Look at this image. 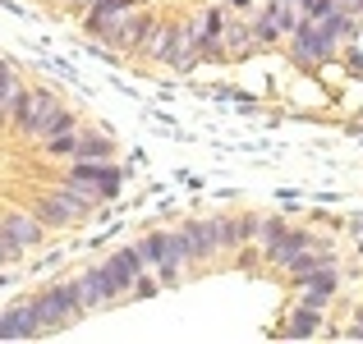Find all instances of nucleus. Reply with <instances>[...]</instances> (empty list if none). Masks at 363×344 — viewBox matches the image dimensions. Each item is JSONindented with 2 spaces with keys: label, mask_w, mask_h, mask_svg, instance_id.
<instances>
[{
  "label": "nucleus",
  "mask_w": 363,
  "mask_h": 344,
  "mask_svg": "<svg viewBox=\"0 0 363 344\" xmlns=\"http://www.w3.org/2000/svg\"><path fill=\"white\" fill-rule=\"evenodd\" d=\"M221 5H225V9H230V14H248V9H253V5H257V0H221Z\"/></svg>",
  "instance_id": "c85d7f7f"
},
{
  "label": "nucleus",
  "mask_w": 363,
  "mask_h": 344,
  "mask_svg": "<svg viewBox=\"0 0 363 344\" xmlns=\"http://www.w3.org/2000/svg\"><path fill=\"white\" fill-rule=\"evenodd\" d=\"M69 129H79V110H69L51 88H37V101H33V115H28L23 142H46V138L69 133Z\"/></svg>",
  "instance_id": "7ed1b4c3"
},
{
  "label": "nucleus",
  "mask_w": 363,
  "mask_h": 344,
  "mask_svg": "<svg viewBox=\"0 0 363 344\" xmlns=\"http://www.w3.org/2000/svg\"><path fill=\"white\" fill-rule=\"evenodd\" d=\"M28 212H33V216H37V221H42L46 229H69V225H74L69 216H65V212H60V207H55L46 193H37L33 202H28Z\"/></svg>",
  "instance_id": "aec40b11"
},
{
  "label": "nucleus",
  "mask_w": 363,
  "mask_h": 344,
  "mask_svg": "<svg viewBox=\"0 0 363 344\" xmlns=\"http://www.w3.org/2000/svg\"><path fill=\"white\" fill-rule=\"evenodd\" d=\"M74 280H79V294H83V303H88V317L92 312H106V308H120V294H116V285L106 280L101 262L88 266V271H79Z\"/></svg>",
  "instance_id": "ddd939ff"
},
{
  "label": "nucleus",
  "mask_w": 363,
  "mask_h": 344,
  "mask_svg": "<svg viewBox=\"0 0 363 344\" xmlns=\"http://www.w3.org/2000/svg\"><path fill=\"white\" fill-rule=\"evenodd\" d=\"M143 60H161L170 74H189L198 60H203V55H198V46L184 37V18H161Z\"/></svg>",
  "instance_id": "f03ea898"
},
{
  "label": "nucleus",
  "mask_w": 363,
  "mask_h": 344,
  "mask_svg": "<svg viewBox=\"0 0 363 344\" xmlns=\"http://www.w3.org/2000/svg\"><path fill=\"white\" fill-rule=\"evenodd\" d=\"M0 229H5V234L14 239L18 248H23V253H28V248H37V243L46 239V225L37 221L28 207H0Z\"/></svg>",
  "instance_id": "4468645a"
},
{
  "label": "nucleus",
  "mask_w": 363,
  "mask_h": 344,
  "mask_svg": "<svg viewBox=\"0 0 363 344\" xmlns=\"http://www.w3.org/2000/svg\"><path fill=\"white\" fill-rule=\"evenodd\" d=\"M322 266H336V248H322V243H313V248H303L299 257H290L285 275H290V280H299V275H313V271H322Z\"/></svg>",
  "instance_id": "a211bd4d"
},
{
  "label": "nucleus",
  "mask_w": 363,
  "mask_h": 344,
  "mask_svg": "<svg viewBox=\"0 0 363 344\" xmlns=\"http://www.w3.org/2000/svg\"><path fill=\"white\" fill-rule=\"evenodd\" d=\"M313 243H322V248H336L327 234H318V229H308V225H285V234L276 239V243H267L262 248V262L267 266H290V257H299L303 248H313Z\"/></svg>",
  "instance_id": "0eeeda50"
},
{
  "label": "nucleus",
  "mask_w": 363,
  "mask_h": 344,
  "mask_svg": "<svg viewBox=\"0 0 363 344\" xmlns=\"http://www.w3.org/2000/svg\"><path fill=\"white\" fill-rule=\"evenodd\" d=\"M33 101H37V83H18L14 97H9V133H14V138H23V133H28Z\"/></svg>",
  "instance_id": "6ab92c4d"
},
{
  "label": "nucleus",
  "mask_w": 363,
  "mask_h": 344,
  "mask_svg": "<svg viewBox=\"0 0 363 344\" xmlns=\"http://www.w3.org/2000/svg\"><path fill=\"white\" fill-rule=\"evenodd\" d=\"M285 42H290V60L299 64L303 74H313V69H322V64L336 60V46L322 42V33H318V23H313V18H299V23H294V33L285 37Z\"/></svg>",
  "instance_id": "423d86ee"
},
{
  "label": "nucleus",
  "mask_w": 363,
  "mask_h": 344,
  "mask_svg": "<svg viewBox=\"0 0 363 344\" xmlns=\"http://www.w3.org/2000/svg\"><path fill=\"white\" fill-rule=\"evenodd\" d=\"M101 271H106V280H111V285H116L120 303H129L133 285H138V275L147 271V266H143L138 248H133V243H124V248H116V253H111V257H101Z\"/></svg>",
  "instance_id": "6e6552de"
},
{
  "label": "nucleus",
  "mask_w": 363,
  "mask_h": 344,
  "mask_svg": "<svg viewBox=\"0 0 363 344\" xmlns=\"http://www.w3.org/2000/svg\"><path fill=\"white\" fill-rule=\"evenodd\" d=\"M248 23H253L257 51H267V46L285 42V37L294 33V23H299V9H294L290 0H262V5H253Z\"/></svg>",
  "instance_id": "20e7f679"
},
{
  "label": "nucleus",
  "mask_w": 363,
  "mask_h": 344,
  "mask_svg": "<svg viewBox=\"0 0 363 344\" xmlns=\"http://www.w3.org/2000/svg\"><path fill=\"white\" fill-rule=\"evenodd\" d=\"M69 161H116V133L106 129H79Z\"/></svg>",
  "instance_id": "dca6fc26"
},
{
  "label": "nucleus",
  "mask_w": 363,
  "mask_h": 344,
  "mask_svg": "<svg viewBox=\"0 0 363 344\" xmlns=\"http://www.w3.org/2000/svg\"><path fill=\"white\" fill-rule=\"evenodd\" d=\"M290 285H294V294H299V303H313V308L327 312L331 299L340 294V262L322 266V271H313V275H299V280H290Z\"/></svg>",
  "instance_id": "9d476101"
},
{
  "label": "nucleus",
  "mask_w": 363,
  "mask_h": 344,
  "mask_svg": "<svg viewBox=\"0 0 363 344\" xmlns=\"http://www.w3.org/2000/svg\"><path fill=\"white\" fill-rule=\"evenodd\" d=\"M60 179H74V184H83L97 202H111L124 184V170L116 161H69V170H65Z\"/></svg>",
  "instance_id": "39448f33"
},
{
  "label": "nucleus",
  "mask_w": 363,
  "mask_h": 344,
  "mask_svg": "<svg viewBox=\"0 0 363 344\" xmlns=\"http://www.w3.org/2000/svg\"><path fill=\"white\" fill-rule=\"evenodd\" d=\"M221 46H225V60H248V55L257 51L253 23L240 18V14H230V23H225V33H221Z\"/></svg>",
  "instance_id": "f3484780"
},
{
  "label": "nucleus",
  "mask_w": 363,
  "mask_h": 344,
  "mask_svg": "<svg viewBox=\"0 0 363 344\" xmlns=\"http://www.w3.org/2000/svg\"><path fill=\"white\" fill-rule=\"evenodd\" d=\"M189 239V253H194V266H212L221 257V234H216V216H189L179 221Z\"/></svg>",
  "instance_id": "1a4fd4ad"
},
{
  "label": "nucleus",
  "mask_w": 363,
  "mask_h": 344,
  "mask_svg": "<svg viewBox=\"0 0 363 344\" xmlns=\"http://www.w3.org/2000/svg\"><path fill=\"white\" fill-rule=\"evenodd\" d=\"M285 225H290L285 216H257V229H253V239L267 248V243H276V239L285 234Z\"/></svg>",
  "instance_id": "4be33fe9"
},
{
  "label": "nucleus",
  "mask_w": 363,
  "mask_h": 344,
  "mask_svg": "<svg viewBox=\"0 0 363 344\" xmlns=\"http://www.w3.org/2000/svg\"><path fill=\"white\" fill-rule=\"evenodd\" d=\"M18 83H23V79H18V64L9 60V55H0V106H5V101L14 97Z\"/></svg>",
  "instance_id": "b1692460"
},
{
  "label": "nucleus",
  "mask_w": 363,
  "mask_h": 344,
  "mask_svg": "<svg viewBox=\"0 0 363 344\" xmlns=\"http://www.w3.org/2000/svg\"><path fill=\"white\" fill-rule=\"evenodd\" d=\"M336 5H340V0H299L294 9H299V18H322L327 9H336Z\"/></svg>",
  "instance_id": "a878e982"
},
{
  "label": "nucleus",
  "mask_w": 363,
  "mask_h": 344,
  "mask_svg": "<svg viewBox=\"0 0 363 344\" xmlns=\"http://www.w3.org/2000/svg\"><path fill=\"white\" fill-rule=\"evenodd\" d=\"M281 336L285 340H318V336H327V317H322V308H313V303H294L281 321Z\"/></svg>",
  "instance_id": "2eb2a0df"
},
{
  "label": "nucleus",
  "mask_w": 363,
  "mask_h": 344,
  "mask_svg": "<svg viewBox=\"0 0 363 344\" xmlns=\"http://www.w3.org/2000/svg\"><path fill=\"white\" fill-rule=\"evenodd\" d=\"M0 340H23V336H18V317H14V308H0Z\"/></svg>",
  "instance_id": "bb28decb"
},
{
  "label": "nucleus",
  "mask_w": 363,
  "mask_h": 344,
  "mask_svg": "<svg viewBox=\"0 0 363 344\" xmlns=\"http://www.w3.org/2000/svg\"><path fill=\"white\" fill-rule=\"evenodd\" d=\"M350 317H354V321H350V326L340 331V336H350V340H363V303H359L354 312H350Z\"/></svg>",
  "instance_id": "cd10ccee"
},
{
  "label": "nucleus",
  "mask_w": 363,
  "mask_h": 344,
  "mask_svg": "<svg viewBox=\"0 0 363 344\" xmlns=\"http://www.w3.org/2000/svg\"><path fill=\"white\" fill-rule=\"evenodd\" d=\"M18 257H23V248H18L14 239H9L5 229H0V271H9V266H14Z\"/></svg>",
  "instance_id": "393cba45"
},
{
  "label": "nucleus",
  "mask_w": 363,
  "mask_h": 344,
  "mask_svg": "<svg viewBox=\"0 0 363 344\" xmlns=\"http://www.w3.org/2000/svg\"><path fill=\"white\" fill-rule=\"evenodd\" d=\"M74 142H79V129H69V133H55V138L37 142V147H42V156H74Z\"/></svg>",
  "instance_id": "5701e85b"
},
{
  "label": "nucleus",
  "mask_w": 363,
  "mask_h": 344,
  "mask_svg": "<svg viewBox=\"0 0 363 344\" xmlns=\"http://www.w3.org/2000/svg\"><path fill=\"white\" fill-rule=\"evenodd\" d=\"M157 23H161V14L147 5V0H143V5H133L129 14H124V55L143 60V55H147L152 33H157Z\"/></svg>",
  "instance_id": "9b49d317"
},
{
  "label": "nucleus",
  "mask_w": 363,
  "mask_h": 344,
  "mask_svg": "<svg viewBox=\"0 0 363 344\" xmlns=\"http://www.w3.org/2000/svg\"><path fill=\"white\" fill-rule=\"evenodd\" d=\"M46 197H51V202L60 207V212L69 216L74 225H83V221H88V216H92V212L101 207L97 197H92V193H88L83 184H74V179H60V184H51V188H46Z\"/></svg>",
  "instance_id": "f8f14e48"
},
{
  "label": "nucleus",
  "mask_w": 363,
  "mask_h": 344,
  "mask_svg": "<svg viewBox=\"0 0 363 344\" xmlns=\"http://www.w3.org/2000/svg\"><path fill=\"white\" fill-rule=\"evenodd\" d=\"M133 248H138L143 266H147V271H157V266H161V257H166V229H147V234H143Z\"/></svg>",
  "instance_id": "412c9836"
},
{
  "label": "nucleus",
  "mask_w": 363,
  "mask_h": 344,
  "mask_svg": "<svg viewBox=\"0 0 363 344\" xmlns=\"http://www.w3.org/2000/svg\"><path fill=\"white\" fill-rule=\"evenodd\" d=\"M28 299H33V312H37V321H42V336H60V331L79 326V321L88 317V303H83L74 275L42 285V289H33Z\"/></svg>",
  "instance_id": "f257e3e1"
},
{
  "label": "nucleus",
  "mask_w": 363,
  "mask_h": 344,
  "mask_svg": "<svg viewBox=\"0 0 363 344\" xmlns=\"http://www.w3.org/2000/svg\"><path fill=\"white\" fill-rule=\"evenodd\" d=\"M340 9H345L350 18H363V0H340Z\"/></svg>",
  "instance_id": "c756f323"
},
{
  "label": "nucleus",
  "mask_w": 363,
  "mask_h": 344,
  "mask_svg": "<svg viewBox=\"0 0 363 344\" xmlns=\"http://www.w3.org/2000/svg\"><path fill=\"white\" fill-rule=\"evenodd\" d=\"M55 5H65V9H69V5H74V0H55Z\"/></svg>",
  "instance_id": "7c9ffc66"
}]
</instances>
